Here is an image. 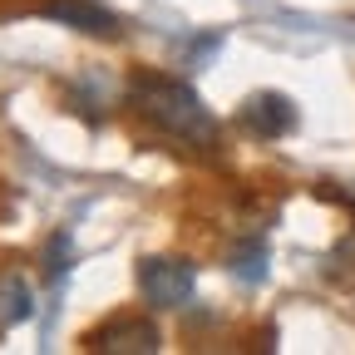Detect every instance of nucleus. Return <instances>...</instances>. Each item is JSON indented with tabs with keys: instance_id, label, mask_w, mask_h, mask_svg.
Wrapping results in <instances>:
<instances>
[{
	"instance_id": "f257e3e1",
	"label": "nucleus",
	"mask_w": 355,
	"mask_h": 355,
	"mask_svg": "<svg viewBox=\"0 0 355 355\" xmlns=\"http://www.w3.org/2000/svg\"><path fill=\"white\" fill-rule=\"evenodd\" d=\"M128 104L139 109L153 128H163L168 139L178 144H193V148H212L217 144V119L212 109L198 99V89L173 79V74H158V69H144L128 79Z\"/></svg>"
},
{
	"instance_id": "f03ea898",
	"label": "nucleus",
	"mask_w": 355,
	"mask_h": 355,
	"mask_svg": "<svg viewBox=\"0 0 355 355\" xmlns=\"http://www.w3.org/2000/svg\"><path fill=\"white\" fill-rule=\"evenodd\" d=\"M198 266L188 257H144L139 261V291L153 311H178L193 296Z\"/></svg>"
},
{
	"instance_id": "7ed1b4c3",
	"label": "nucleus",
	"mask_w": 355,
	"mask_h": 355,
	"mask_svg": "<svg viewBox=\"0 0 355 355\" xmlns=\"http://www.w3.org/2000/svg\"><path fill=\"white\" fill-rule=\"evenodd\" d=\"M158 345H163L158 326L144 321V316H119V321H109L89 336V350H104V355H153Z\"/></svg>"
},
{
	"instance_id": "20e7f679",
	"label": "nucleus",
	"mask_w": 355,
	"mask_h": 355,
	"mask_svg": "<svg viewBox=\"0 0 355 355\" xmlns=\"http://www.w3.org/2000/svg\"><path fill=\"white\" fill-rule=\"evenodd\" d=\"M242 123L257 133V139H286L296 128V104L286 94H277V89H266V94H252L242 104Z\"/></svg>"
},
{
	"instance_id": "39448f33",
	"label": "nucleus",
	"mask_w": 355,
	"mask_h": 355,
	"mask_svg": "<svg viewBox=\"0 0 355 355\" xmlns=\"http://www.w3.org/2000/svg\"><path fill=\"white\" fill-rule=\"evenodd\" d=\"M44 20L84 30V35H114V25H119L104 6H94V0H44Z\"/></svg>"
},
{
	"instance_id": "423d86ee",
	"label": "nucleus",
	"mask_w": 355,
	"mask_h": 355,
	"mask_svg": "<svg viewBox=\"0 0 355 355\" xmlns=\"http://www.w3.org/2000/svg\"><path fill=\"white\" fill-rule=\"evenodd\" d=\"M30 316H35V291L25 272H6L0 277V326H20Z\"/></svg>"
},
{
	"instance_id": "0eeeda50",
	"label": "nucleus",
	"mask_w": 355,
	"mask_h": 355,
	"mask_svg": "<svg viewBox=\"0 0 355 355\" xmlns=\"http://www.w3.org/2000/svg\"><path fill=\"white\" fill-rule=\"evenodd\" d=\"M237 277H247V282H261V277H266V247H261V242H252V247L237 257Z\"/></svg>"
}]
</instances>
